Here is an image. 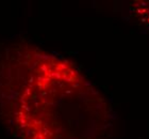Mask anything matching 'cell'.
I'll list each match as a JSON object with an SVG mask.
<instances>
[{
    "mask_svg": "<svg viewBox=\"0 0 149 139\" xmlns=\"http://www.w3.org/2000/svg\"><path fill=\"white\" fill-rule=\"evenodd\" d=\"M0 111L19 139H102L110 110L72 62L29 44L0 62Z\"/></svg>",
    "mask_w": 149,
    "mask_h": 139,
    "instance_id": "1",
    "label": "cell"
}]
</instances>
